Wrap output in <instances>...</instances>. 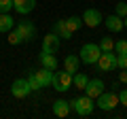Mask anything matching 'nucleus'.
<instances>
[{"label":"nucleus","instance_id":"f257e3e1","mask_svg":"<svg viewBox=\"0 0 127 119\" xmlns=\"http://www.w3.org/2000/svg\"><path fill=\"white\" fill-rule=\"evenodd\" d=\"M51 85L59 94L68 92L70 87H72V74L66 72V70H53V81H51Z\"/></svg>","mask_w":127,"mask_h":119},{"label":"nucleus","instance_id":"f03ea898","mask_svg":"<svg viewBox=\"0 0 127 119\" xmlns=\"http://www.w3.org/2000/svg\"><path fill=\"white\" fill-rule=\"evenodd\" d=\"M72 109L76 111V115H78V117H89V115L93 113V109H95L93 98H89L87 94H85V96L74 98V100H72Z\"/></svg>","mask_w":127,"mask_h":119},{"label":"nucleus","instance_id":"7ed1b4c3","mask_svg":"<svg viewBox=\"0 0 127 119\" xmlns=\"http://www.w3.org/2000/svg\"><path fill=\"white\" fill-rule=\"evenodd\" d=\"M100 55H102V49L95 43H87V45L81 47V62L83 64H97Z\"/></svg>","mask_w":127,"mask_h":119},{"label":"nucleus","instance_id":"20e7f679","mask_svg":"<svg viewBox=\"0 0 127 119\" xmlns=\"http://www.w3.org/2000/svg\"><path fill=\"white\" fill-rule=\"evenodd\" d=\"M95 100H97V102H95L97 109H102V111H112L114 106L119 104V94H114V92H102Z\"/></svg>","mask_w":127,"mask_h":119},{"label":"nucleus","instance_id":"39448f33","mask_svg":"<svg viewBox=\"0 0 127 119\" xmlns=\"http://www.w3.org/2000/svg\"><path fill=\"white\" fill-rule=\"evenodd\" d=\"M15 30H17L19 36L23 38V43H32L34 38H36V26H34L32 21H28V19H21Z\"/></svg>","mask_w":127,"mask_h":119},{"label":"nucleus","instance_id":"423d86ee","mask_svg":"<svg viewBox=\"0 0 127 119\" xmlns=\"http://www.w3.org/2000/svg\"><path fill=\"white\" fill-rule=\"evenodd\" d=\"M97 66H100L102 72H110V70L117 68V53L114 51H102L100 60H97Z\"/></svg>","mask_w":127,"mask_h":119},{"label":"nucleus","instance_id":"0eeeda50","mask_svg":"<svg viewBox=\"0 0 127 119\" xmlns=\"http://www.w3.org/2000/svg\"><path fill=\"white\" fill-rule=\"evenodd\" d=\"M30 83H28V79H15L13 85H11V94H13V98H26L28 94H30Z\"/></svg>","mask_w":127,"mask_h":119},{"label":"nucleus","instance_id":"6e6552de","mask_svg":"<svg viewBox=\"0 0 127 119\" xmlns=\"http://www.w3.org/2000/svg\"><path fill=\"white\" fill-rule=\"evenodd\" d=\"M102 21H104V17H102V13L97 9H87L83 13V23L89 26V28H97Z\"/></svg>","mask_w":127,"mask_h":119},{"label":"nucleus","instance_id":"1a4fd4ad","mask_svg":"<svg viewBox=\"0 0 127 119\" xmlns=\"http://www.w3.org/2000/svg\"><path fill=\"white\" fill-rule=\"evenodd\" d=\"M83 92H85L89 98L95 100V98L104 92V81H102V79H89V81H87V87L83 89Z\"/></svg>","mask_w":127,"mask_h":119},{"label":"nucleus","instance_id":"9d476101","mask_svg":"<svg viewBox=\"0 0 127 119\" xmlns=\"http://www.w3.org/2000/svg\"><path fill=\"white\" fill-rule=\"evenodd\" d=\"M59 41H62V38H59L55 32L47 34V36L42 38V51H47V53H57V49H59Z\"/></svg>","mask_w":127,"mask_h":119},{"label":"nucleus","instance_id":"9b49d317","mask_svg":"<svg viewBox=\"0 0 127 119\" xmlns=\"http://www.w3.org/2000/svg\"><path fill=\"white\" fill-rule=\"evenodd\" d=\"M70 109H72V102L68 100H55L53 102V115L55 117H68L70 115Z\"/></svg>","mask_w":127,"mask_h":119},{"label":"nucleus","instance_id":"f8f14e48","mask_svg":"<svg viewBox=\"0 0 127 119\" xmlns=\"http://www.w3.org/2000/svg\"><path fill=\"white\" fill-rule=\"evenodd\" d=\"M36 6V0H13V9L17 11L19 15H28L34 11Z\"/></svg>","mask_w":127,"mask_h":119},{"label":"nucleus","instance_id":"ddd939ff","mask_svg":"<svg viewBox=\"0 0 127 119\" xmlns=\"http://www.w3.org/2000/svg\"><path fill=\"white\" fill-rule=\"evenodd\" d=\"M104 23H106V28H108L110 32H121L123 28H125V26H123V17H119L117 13L104 17Z\"/></svg>","mask_w":127,"mask_h":119},{"label":"nucleus","instance_id":"4468645a","mask_svg":"<svg viewBox=\"0 0 127 119\" xmlns=\"http://www.w3.org/2000/svg\"><path fill=\"white\" fill-rule=\"evenodd\" d=\"M78 66H81V58H78V55H66V58H64V70H66V72L76 74Z\"/></svg>","mask_w":127,"mask_h":119},{"label":"nucleus","instance_id":"2eb2a0df","mask_svg":"<svg viewBox=\"0 0 127 119\" xmlns=\"http://www.w3.org/2000/svg\"><path fill=\"white\" fill-rule=\"evenodd\" d=\"M38 60H40V64L45 66V68H49V70H57V66H59L55 53H47V51H42V53L38 55Z\"/></svg>","mask_w":127,"mask_h":119},{"label":"nucleus","instance_id":"dca6fc26","mask_svg":"<svg viewBox=\"0 0 127 119\" xmlns=\"http://www.w3.org/2000/svg\"><path fill=\"white\" fill-rule=\"evenodd\" d=\"M53 32L57 34L59 38H64V41L72 38V32H70L68 26H66V19H59V21H55V23H53Z\"/></svg>","mask_w":127,"mask_h":119},{"label":"nucleus","instance_id":"f3484780","mask_svg":"<svg viewBox=\"0 0 127 119\" xmlns=\"http://www.w3.org/2000/svg\"><path fill=\"white\" fill-rule=\"evenodd\" d=\"M34 72H36V79H38V83H40V87L51 85V81H53V70H49V68L42 66V70H34Z\"/></svg>","mask_w":127,"mask_h":119},{"label":"nucleus","instance_id":"a211bd4d","mask_svg":"<svg viewBox=\"0 0 127 119\" xmlns=\"http://www.w3.org/2000/svg\"><path fill=\"white\" fill-rule=\"evenodd\" d=\"M13 30V17L9 13H0V32L9 34Z\"/></svg>","mask_w":127,"mask_h":119},{"label":"nucleus","instance_id":"6ab92c4d","mask_svg":"<svg viewBox=\"0 0 127 119\" xmlns=\"http://www.w3.org/2000/svg\"><path fill=\"white\" fill-rule=\"evenodd\" d=\"M66 26H68V30L74 34L76 30H81V26H83V17H76V15H72V17L66 19Z\"/></svg>","mask_w":127,"mask_h":119},{"label":"nucleus","instance_id":"aec40b11","mask_svg":"<svg viewBox=\"0 0 127 119\" xmlns=\"http://www.w3.org/2000/svg\"><path fill=\"white\" fill-rule=\"evenodd\" d=\"M87 74H83V72H76V74H72V85L74 87H78V89H85L87 87Z\"/></svg>","mask_w":127,"mask_h":119},{"label":"nucleus","instance_id":"412c9836","mask_svg":"<svg viewBox=\"0 0 127 119\" xmlns=\"http://www.w3.org/2000/svg\"><path fill=\"white\" fill-rule=\"evenodd\" d=\"M28 83H30V89H32V92H38V89H42L40 83H38V79H36V72H30V74H28Z\"/></svg>","mask_w":127,"mask_h":119},{"label":"nucleus","instance_id":"4be33fe9","mask_svg":"<svg viewBox=\"0 0 127 119\" xmlns=\"http://www.w3.org/2000/svg\"><path fill=\"white\" fill-rule=\"evenodd\" d=\"M97 45H100L102 51H114V43H112V38H108V36H104Z\"/></svg>","mask_w":127,"mask_h":119},{"label":"nucleus","instance_id":"5701e85b","mask_svg":"<svg viewBox=\"0 0 127 119\" xmlns=\"http://www.w3.org/2000/svg\"><path fill=\"white\" fill-rule=\"evenodd\" d=\"M114 13H117L119 17H127V2H117Z\"/></svg>","mask_w":127,"mask_h":119},{"label":"nucleus","instance_id":"b1692460","mask_svg":"<svg viewBox=\"0 0 127 119\" xmlns=\"http://www.w3.org/2000/svg\"><path fill=\"white\" fill-rule=\"evenodd\" d=\"M9 43H11V45H19V43H23V38L19 36L17 30H11V32H9Z\"/></svg>","mask_w":127,"mask_h":119},{"label":"nucleus","instance_id":"393cba45","mask_svg":"<svg viewBox=\"0 0 127 119\" xmlns=\"http://www.w3.org/2000/svg\"><path fill=\"white\" fill-rule=\"evenodd\" d=\"M114 53H127V41H117L114 43Z\"/></svg>","mask_w":127,"mask_h":119},{"label":"nucleus","instance_id":"a878e982","mask_svg":"<svg viewBox=\"0 0 127 119\" xmlns=\"http://www.w3.org/2000/svg\"><path fill=\"white\" fill-rule=\"evenodd\" d=\"M117 68H127V53H117Z\"/></svg>","mask_w":127,"mask_h":119},{"label":"nucleus","instance_id":"bb28decb","mask_svg":"<svg viewBox=\"0 0 127 119\" xmlns=\"http://www.w3.org/2000/svg\"><path fill=\"white\" fill-rule=\"evenodd\" d=\"M13 9V0H0V13H9Z\"/></svg>","mask_w":127,"mask_h":119},{"label":"nucleus","instance_id":"cd10ccee","mask_svg":"<svg viewBox=\"0 0 127 119\" xmlns=\"http://www.w3.org/2000/svg\"><path fill=\"white\" fill-rule=\"evenodd\" d=\"M119 104H123V106H127V89H123V92L119 94Z\"/></svg>","mask_w":127,"mask_h":119},{"label":"nucleus","instance_id":"c85d7f7f","mask_svg":"<svg viewBox=\"0 0 127 119\" xmlns=\"http://www.w3.org/2000/svg\"><path fill=\"white\" fill-rule=\"evenodd\" d=\"M119 83H127V68H121V74H119Z\"/></svg>","mask_w":127,"mask_h":119},{"label":"nucleus","instance_id":"c756f323","mask_svg":"<svg viewBox=\"0 0 127 119\" xmlns=\"http://www.w3.org/2000/svg\"><path fill=\"white\" fill-rule=\"evenodd\" d=\"M123 26H125V28H127V17H123Z\"/></svg>","mask_w":127,"mask_h":119}]
</instances>
